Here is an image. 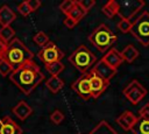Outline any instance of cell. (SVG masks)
<instances>
[{
	"mask_svg": "<svg viewBox=\"0 0 149 134\" xmlns=\"http://www.w3.org/2000/svg\"><path fill=\"white\" fill-rule=\"evenodd\" d=\"M9 78L26 96H29L44 79V75L34 61H29L14 70L9 75Z\"/></svg>",
	"mask_w": 149,
	"mask_h": 134,
	"instance_id": "6da1fadb",
	"label": "cell"
},
{
	"mask_svg": "<svg viewBox=\"0 0 149 134\" xmlns=\"http://www.w3.org/2000/svg\"><path fill=\"white\" fill-rule=\"evenodd\" d=\"M33 57H34L33 52L23 44V42H21L17 37H15L8 43L7 51L5 54L3 59L12 65L14 71L21 65H23L24 63L33 61Z\"/></svg>",
	"mask_w": 149,
	"mask_h": 134,
	"instance_id": "7a4b0ae2",
	"label": "cell"
},
{
	"mask_svg": "<svg viewBox=\"0 0 149 134\" xmlns=\"http://www.w3.org/2000/svg\"><path fill=\"white\" fill-rule=\"evenodd\" d=\"M88 41L99 52H107L115 43L116 35L107 24L101 23L90 34Z\"/></svg>",
	"mask_w": 149,
	"mask_h": 134,
	"instance_id": "3957f363",
	"label": "cell"
},
{
	"mask_svg": "<svg viewBox=\"0 0 149 134\" xmlns=\"http://www.w3.org/2000/svg\"><path fill=\"white\" fill-rule=\"evenodd\" d=\"M69 62L83 75L88 73L93 66L97 64V57L95 55L86 47V45H79L70 56Z\"/></svg>",
	"mask_w": 149,
	"mask_h": 134,
	"instance_id": "277c9868",
	"label": "cell"
},
{
	"mask_svg": "<svg viewBox=\"0 0 149 134\" xmlns=\"http://www.w3.org/2000/svg\"><path fill=\"white\" fill-rule=\"evenodd\" d=\"M144 1L143 0H125L119 2V16L120 19L128 20L132 24L140 17L144 12Z\"/></svg>",
	"mask_w": 149,
	"mask_h": 134,
	"instance_id": "5b68a950",
	"label": "cell"
},
{
	"mask_svg": "<svg viewBox=\"0 0 149 134\" xmlns=\"http://www.w3.org/2000/svg\"><path fill=\"white\" fill-rule=\"evenodd\" d=\"M130 34L143 47H149V13L143 12L140 17L132 24Z\"/></svg>",
	"mask_w": 149,
	"mask_h": 134,
	"instance_id": "8992f818",
	"label": "cell"
},
{
	"mask_svg": "<svg viewBox=\"0 0 149 134\" xmlns=\"http://www.w3.org/2000/svg\"><path fill=\"white\" fill-rule=\"evenodd\" d=\"M37 56L45 65H48L55 62H61V59L64 57V52L54 42L50 41L38 51Z\"/></svg>",
	"mask_w": 149,
	"mask_h": 134,
	"instance_id": "52a82bcc",
	"label": "cell"
},
{
	"mask_svg": "<svg viewBox=\"0 0 149 134\" xmlns=\"http://www.w3.org/2000/svg\"><path fill=\"white\" fill-rule=\"evenodd\" d=\"M123 94L128 99V101H130L132 105H137L147 96V90L139 80L133 79L123 89Z\"/></svg>",
	"mask_w": 149,
	"mask_h": 134,
	"instance_id": "ba28073f",
	"label": "cell"
},
{
	"mask_svg": "<svg viewBox=\"0 0 149 134\" xmlns=\"http://www.w3.org/2000/svg\"><path fill=\"white\" fill-rule=\"evenodd\" d=\"M88 80H90V86H91V94H92V98L93 99H97L99 98L104 92L105 90L108 87L109 85V82L105 80L104 78H101L99 75H97L93 70H91L88 73Z\"/></svg>",
	"mask_w": 149,
	"mask_h": 134,
	"instance_id": "9c48e42d",
	"label": "cell"
},
{
	"mask_svg": "<svg viewBox=\"0 0 149 134\" xmlns=\"http://www.w3.org/2000/svg\"><path fill=\"white\" fill-rule=\"evenodd\" d=\"M71 89L74 91V93H77L84 100H87V99L92 98L91 86H90V80H88L87 73L86 75H81L77 80H74L71 84Z\"/></svg>",
	"mask_w": 149,
	"mask_h": 134,
	"instance_id": "30bf717a",
	"label": "cell"
},
{
	"mask_svg": "<svg viewBox=\"0 0 149 134\" xmlns=\"http://www.w3.org/2000/svg\"><path fill=\"white\" fill-rule=\"evenodd\" d=\"M0 134H22V128L8 115L0 119Z\"/></svg>",
	"mask_w": 149,
	"mask_h": 134,
	"instance_id": "8fae6325",
	"label": "cell"
},
{
	"mask_svg": "<svg viewBox=\"0 0 149 134\" xmlns=\"http://www.w3.org/2000/svg\"><path fill=\"white\" fill-rule=\"evenodd\" d=\"M106 64H108L112 69L118 70V68L122 64L123 58L121 57V52H119L115 48H111L101 58Z\"/></svg>",
	"mask_w": 149,
	"mask_h": 134,
	"instance_id": "7c38bea8",
	"label": "cell"
},
{
	"mask_svg": "<svg viewBox=\"0 0 149 134\" xmlns=\"http://www.w3.org/2000/svg\"><path fill=\"white\" fill-rule=\"evenodd\" d=\"M97 75H99L101 78H104L105 80H107V82H109L115 75H116V71L118 70H114V69H112L108 64H106L102 59H100L99 62H97V64L93 66V69H92Z\"/></svg>",
	"mask_w": 149,
	"mask_h": 134,
	"instance_id": "4fadbf2b",
	"label": "cell"
},
{
	"mask_svg": "<svg viewBox=\"0 0 149 134\" xmlns=\"http://www.w3.org/2000/svg\"><path fill=\"white\" fill-rule=\"evenodd\" d=\"M137 118L130 112V111H125L116 118V124L123 129V131H132L133 126L135 125Z\"/></svg>",
	"mask_w": 149,
	"mask_h": 134,
	"instance_id": "5bb4252c",
	"label": "cell"
},
{
	"mask_svg": "<svg viewBox=\"0 0 149 134\" xmlns=\"http://www.w3.org/2000/svg\"><path fill=\"white\" fill-rule=\"evenodd\" d=\"M12 112L20 119V120H26L31 113H33V108L24 101V100H21L19 101L13 108H12Z\"/></svg>",
	"mask_w": 149,
	"mask_h": 134,
	"instance_id": "9a60e30c",
	"label": "cell"
},
{
	"mask_svg": "<svg viewBox=\"0 0 149 134\" xmlns=\"http://www.w3.org/2000/svg\"><path fill=\"white\" fill-rule=\"evenodd\" d=\"M16 19L15 13L8 7V6H2L0 8V24L2 27L10 26V23Z\"/></svg>",
	"mask_w": 149,
	"mask_h": 134,
	"instance_id": "2e32d148",
	"label": "cell"
},
{
	"mask_svg": "<svg viewBox=\"0 0 149 134\" xmlns=\"http://www.w3.org/2000/svg\"><path fill=\"white\" fill-rule=\"evenodd\" d=\"M101 12L108 17V19H113L115 15L119 14V2L115 0H109L107 1L102 7H101Z\"/></svg>",
	"mask_w": 149,
	"mask_h": 134,
	"instance_id": "e0dca14e",
	"label": "cell"
},
{
	"mask_svg": "<svg viewBox=\"0 0 149 134\" xmlns=\"http://www.w3.org/2000/svg\"><path fill=\"white\" fill-rule=\"evenodd\" d=\"M134 134H149V118H137L132 128Z\"/></svg>",
	"mask_w": 149,
	"mask_h": 134,
	"instance_id": "ac0fdd59",
	"label": "cell"
},
{
	"mask_svg": "<svg viewBox=\"0 0 149 134\" xmlns=\"http://www.w3.org/2000/svg\"><path fill=\"white\" fill-rule=\"evenodd\" d=\"M140 52L139 50L133 45V44H128L125 47V49L121 51V57L123 58V61L128 62V63H133L137 57H139Z\"/></svg>",
	"mask_w": 149,
	"mask_h": 134,
	"instance_id": "d6986e66",
	"label": "cell"
},
{
	"mask_svg": "<svg viewBox=\"0 0 149 134\" xmlns=\"http://www.w3.org/2000/svg\"><path fill=\"white\" fill-rule=\"evenodd\" d=\"M88 134H118V133L114 128H112V126L107 121L101 120Z\"/></svg>",
	"mask_w": 149,
	"mask_h": 134,
	"instance_id": "ffe728a7",
	"label": "cell"
},
{
	"mask_svg": "<svg viewBox=\"0 0 149 134\" xmlns=\"http://www.w3.org/2000/svg\"><path fill=\"white\" fill-rule=\"evenodd\" d=\"M47 87L51 91V93H57L59 92L63 86H64V82L58 77V76H51L48 80H47Z\"/></svg>",
	"mask_w": 149,
	"mask_h": 134,
	"instance_id": "44dd1931",
	"label": "cell"
},
{
	"mask_svg": "<svg viewBox=\"0 0 149 134\" xmlns=\"http://www.w3.org/2000/svg\"><path fill=\"white\" fill-rule=\"evenodd\" d=\"M86 15V12L79 6V3L76 1L74 2V5H73V7H72V9L69 12V14L68 15H65V16H70L71 19H73L76 22H79L84 16Z\"/></svg>",
	"mask_w": 149,
	"mask_h": 134,
	"instance_id": "7402d4cb",
	"label": "cell"
},
{
	"mask_svg": "<svg viewBox=\"0 0 149 134\" xmlns=\"http://www.w3.org/2000/svg\"><path fill=\"white\" fill-rule=\"evenodd\" d=\"M0 38L2 41H5L6 43H9L12 40L15 38V30L10 26L1 27L0 28Z\"/></svg>",
	"mask_w": 149,
	"mask_h": 134,
	"instance_id": "603a6c76",
	"label": "cell"
},
{
	"mask_svg": "<svg viewBox=\"0 0 149 134\" xmlns=\"http://www.w3.org/2000/svg\"><path fill=\"white\" fill-rule=\"evenodd\" d=\"M45 70L51 76H58L64 70V64L62 62H55V63H51V64L45 65Z\"/></svg>",
	"mask_w": 149,
	"mask_h": 134,
	"instance_id": "cb8c5ba5",
	"label": "cell"
},
{
	"mask_svg": "<svg viewBox=\"0 0 149 134\" xmlns=\"http://www.w3.org/2000/svg\"><path fill=\"white\" fill-rule=\"evenodd\" d=\"M33 40H34V42L37 44V45H40V47H44L45 44H48L50 41H49V37H48V35L44 33V31H38L37 34H35V36L33 37Z\"/></svg>",
	"mask_w": 149,
	"mask_h": 134,
	"instance_id": "d4e9b609",
	"label": "cell"
},
{
	"mask_svg": "<svg viewBox=\"0 0 149 134\" xmlns=\"http://www.w3.org/2000/svg\"><path fill=\"white\" fill-rule=\"evenodd\" d=\"M12 72H13L12 65H10L7 61L1 59V61H0V75H1L2 77H5V76H7V75H10Z\"/></svg>",
	"mask_w": 149,
	"mask_h": 134,
	"instance_id": "484cf974",
	"label": "cell"
},
{
	"mask_svg": "<svg viewBox=\"0 0 149 134\" xmlns=\"http://www.w3.org/2000/svg\"><path fill=\"white\" fill-rule=\"evenodd\" d=\"M64 118H65V115H64L63 112L59 111V110H55V111L50 114V120H51L55 125H59V124H62L63 120H64Z\"/></svg>",
	"mask_w": 149,
	"mask_h": 134,
	"instance_id": "4316f807",
	"label": "cell"
},
{
	"mask_svg": "<svg viewBox=\"0 0 149 134\" xmlns=\"http://www.w3.org/2000/svg\"><path fill=\"white\" fill-rule=\"evenodd\" d=\"M118 29H119L121 33H123V34L130 33V29H132V23H130L128 20L120 19V21L118 22Z\"/></svg>",
	"mask_w": 149,
	"mask_h": 134,
	"instance_id": "83f0119b",
	"label": "cell"
},
{
	"mask_svg": "<svg viewBox=\"0 0 149 134\" xmlns=\"http://www.w3.org/2000/svg\"><path fill=\"white\" fill-rule=\"evenodd\" d=\"M74 2H76L74 0H64V1L61 2V5H59V9H61V12L64 13L65 15H68L69 12L72 9Z\"/></svg>",
	"mask_w": 149,
	"mask_h": 134,
	"instance_id": "f1b7e54d",
	"label": "cell"
},
{
	"mask_svg": "<svg viewBox=\"0 0 149 134\" xmlns=\"http://www.w3.org/2000/svg\"><path fill=\"white\" fill-rule=\"evenodd\" d=\"M78 3H79V6L87 13L88 10H91L93 7H94V5H95V1L94 0H78L77 1Z\"/></svg>",
	"mask_w": 149,
	"mask_h": 134,
	"instance_id": "f546056e",
	"label": "cell"
},
{
	"mask_svg": "<svg viewBox=\"0 0 149 134\" xmlns=\"http://www.w3.org/2000/svg\"><path fill=\"white\" fill-rule=\"evenodd\" d=\"M17 10H19V13H20L21 15H23V16H27V15H29V14L31 13V10H30V8H29L27 1L21 2V3L17 6Z\"/></svg>",
	"mask_w": 149,
	"mask_h": 134,
	"instance_id": "4dcf8cb0",
	"label": "cell"
},
{
	"mask_svg": "<svg viewBox=\"0 0 149 134\" xmlns=\"http://www.w3.org/2000/svg\"><path fill=\"white\" fill-rule=\"evenodd\" d=\"M27 2H28V6H29V8H30L31 12L37 10L41 7V5H42V2L40 0H28Z\"/></svg>",
	"mask_w": 149,
	"mask_h": 134,
	"instance_id": "1f68e13d",
	"label": "cell"
},
{
	"mask_svg": "<svg viewBox=\"0 0 149 134\" xmlns=\"http://www.w3.org/2000/svg\"><path fill=\"white\" fill-rule=\"evenodd\" d=\"M77 23L78 22H76L73 19H71L70 16H65V19H64V26L68 28V29H72V28H74L76 26H77Z\"/></svg>",
	"mask_w": 149,
	"mask_h": 134,
	"instance_id": "d6a6232c",
	"label": "cell"
},
{
	"mask_svg": "<svg viewBox=\"0 0 149 134\" xmlns=\"http://www.w3.org/2000/svg\"><path fill=\"white\" fill-rule=\"evenodd\" d=\"M139 117L140 118H149V103L142 106L139 111Z\"/></svg>",
	"mask_w": 149,
	"mask_h": 134,
	"instance_id": "836d02e7",
	"label": "cell"
},
{
	"mask_svg": "<svg viewBox=\"0 0 149 134\" xmlns=\"http://www.w3.org/2000/svg\"><path fill=\"white\" fill-rule=\"evenodd\" d=\"M7 47H8V43H6L5 41H2V40L0 38V61L3 59L5 54H6V51H7Z\"/></svg>",
	"mask_w": 149,
	"mask_h": 134,
	"instance_id": "e575fe53",
	"label": "cell"
},
{
	"mask_svg": "<svg viewBox=\"0 0 149 134\" xmlns=\"http://www.w3.org/2000/svg\"><path fill=\"white\" fill-rule=\"evenodd\" d=\"M78 134H81V133H78Z\"/></svg>",
	"mask_w": 149,
	"mask_h": 134,
	"instance_id": "d590c367",
	"label": "cell"
}]
</instances>
